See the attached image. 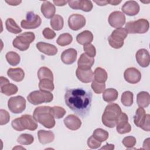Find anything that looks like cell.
Masks as SVG:
<instances>
[{
    "label": "cell",
    "instance_id": "7dc6e473",
    "mask_svg": "<svg viewBox=\"0 0 150 150\" xmlns=\"http://www.w3.org/2000/svg\"><path fill=\"white\" fill-rule=\"evenodd\" d=\"M42 33L44 38L47 39H52L56 36V33L49 28H45L42 32Z\"/></svg>",
    "mask_w": 150,
    "mask_h": 150
},
{
    "label": "cell",
    "instance_id": "ac0fdd59",
    "mask_svg": "<svg viewBox=\"0 0 150 150\" xmlns=\"http://www.w3.org/2000/svg\"><path fill=\"white\" fill-rule=\"evenodd\" d=\"M121 9L122 12L128 16H135L139 12V6L135 1H128L125 2Z\"/></svg>",
    "mask_w": 150,
    "mask_h": 150
},
{
    "label": "cell",
    "instance_id": "f907efd6",
    "mask_svg": "<svg viewBox=\"0 0 150 150\" xmlns=\"http://www.w3.org/2000/svg\"><path fill=\"white\" fill-rule=\"evenodd\" d=\"M114 149V145L113 144H106L104 146L101 148V149H108V150H112Z\"/></svg>",
    "mask_w": 150,
    "mask_h": 150
},
{
    "label": "cell",
    "instance_id": "4fadbf2b",
    "mask_svg": "<svg viewBox=\"0 0 150 150\" xmlns=\"http://www.w3.org/2000/svg\"><path fill=\"white\" fill-rule=\"evenodd\" d=\"M108 21L111 26L115 28H122L125 23V16L121 11H114L110 14Z\"/></svg>",
    "mask_w": 150,
    "mask_h": 150
},
{
    "label": "cell",
    "instance_id": "5b68a950",
    "mask_svg": "<svg viewBox=\"0 0 150 150\" xmlns=\"http://www.w3.org/2000/svg\"><path fill=\"white\" fill-rule=\"evenodd\" d=\"M35 39V34L32 32H26L17 36L13 40L12 45L16 49L21 51L28 49L30 43Z\"/></svg>",
    "mask_w": 150,
    "mask_h": 150
},
{
    "label": "cell",
    "instance_id": "2e32d148",
    "mask_svg": "<svg viewBox=\"0 0 150 150\" xmlns=\"http://www.w3.org/2000/svg\"><path fill=\"white\" fill-rule=\"evenodd\" d=\"M124 77L127 82L131 84H136L140 81L141 73L135 67H129L125 70Z\"/></svg>",
    "mask_w": 150,
    "mask_h": 150
},
{
    "label": "cell",
    "instance_id": "c3c4849f",
    "mask_svg": "<svg viewBox=\"0 0 150 150\" xmlns=\"http://www.w3.org/2000/svg\"><path fill=\"white\" fill-rule=\"evenodd\" d=\"M5 2L8 4L12 6H16L21 4L22 2L21 1H13V0H10V1H5Z\"/></svg>",
    "mask_w": 150,
    "mask_h": 150
},
{
    "label": "cell",
    "instance_id": "ab89813d",
    "mask_svg": "<svg viewBox=\"0 0 150 150\" xmlns=\"http://www.w3.org/2000/svg\"><path fill=\"white\" fill-rule=\"evenodd\" d=\"M34 141L33 137L28 134H22L17 139V142L21 145H30Z\"/></svg>",
    "mask_w": 150,
    "mask_h": 150
},
{
    "label": "cell",
    "instance_id": "d4e9b609",
    "mask_svg": "<svg viewBox=\"0 0 150 150\" xmlns=\"http://www.w3.org/2000/svg\"><path fill=\"white\" fill-rule=\"evenodd\" d=\"M40 10L43 16L47 19L52 18L55 15V6L49 1H44L41 5Z\"/></svg>",
    "mask_w": 150,
    "mask_h": 150
},
{
    "label": "cell",
    "instance_id": "7bdbcfd3",
    "mask_svg": "<svg viewBox=\"0 0 150 150\" xmlns=\"http://www.w3.org/2000/svg\"><path fill=\"white\" fill-rule=\"evenodd\" d=\"M122 142L125 147L127 148H131L135 145L137 140L136 138L133 136H127L124 138Z\"/></svg>",
    "mask_w": 150,
    "mask_h": 150
},
{
    "label": "cell",
    "instance_id": "bcb514c9",
    "mask_svg": "<svg viewBox=\"0 0 150 150\" xmlns=\"http://www.w3.org/2000/svg\"><path fill=\"white\" fill-rule=\"evenodd\" d=\"M101 145V142L96 139L93 135H91L87 139V145L91 149H97Z\"/></svg>",
    "mask_w": 150,
    "mask_h": 150
},
{
    "label": "cell",
    "instance_id": "681fc988",
    "mask_svg": "<svg viewBox=\"0 0 150 150\" xmlns=\"http://www.w3.org/2000/svg\"><path fill=\"white\" fill-rule=\"evenodd\" d=\"M53 3L58 6H64L67 3H68L67 1H53Z\"/></svg>",
    "mask_w": 150,
    "mask_h": 150
},
{
    "label": "cell",
    "instance_id": "603a6c76",
    "mask_svg": "<svg viewBox=\"0 0 150 150\" xmlns=\"http://www.w3.org/2000/svg\"><path fill=\"white\" fill-rule=\"evenodd\" d=\"M36 46L40 52L48 56H54L57 53V48L54 45L50 43L39 42L36 43Z\"/></svg>",
    "mask_w": 150,
    "mask_h": 150
},
{
    "label": "cell",
    "instance_id": "f546056e",
    "mask_svg": "<svg viewBox=\"0 0 150 150\" xmlns=\"http://www.w3.org/2000/svg\"><path fill=\"white\" fill-rule=\"evenodd\" d=\"M103 93V98L107 103H111L115 101L118 96L117 90L112 88L105 89Z\"/></svg>",
    "mask_w": 150,
    "mask_h": 150
},
{
    "label": "cell",
    "instance_id": "277c9868",
    "mask_svg": "<svg viewBox=\"0 0 150 150\" xmlns=\"http://www.w3.org/2000/svg\"><path fill=\"white\" fill-rule=\"evenodd\" d=\"M12 128L18 131L25 129L34 131L38 128V123L33 117L29 114H25L15 118L11 122Z\"/></svg>",
    "mask_w": 150,
    "mask_h": 150
},
{
    "label": "cell",
    "instance_id": "5bb4252c",
    "mask_svg": "<svg viewBox=\"0 0 150 150\" xmlns=\"http://www.w3.org/2000/svg\"><path fill=\"white\" fill-rule=\"evenodd\" d=\"M86 23V18L80 14H72L68 19L69 27L73 30H78L83 28Z\"/></svg>",
    "mask_w": 150,
    "mask_h": 150
},
{
    "label": "cell",
    "instance_id": "8fae6325",
    "mask_svg": "<svg viewBox=\"0 0 150 150\" xmlns=\"http://www.w3.org/2000/svg\"><path fill=\"white\" fill-rule=\"evenodd\" d=\"M41 23L42 19L40 17L33 12L30 11L26 13V19L21 21V25L23 29H31L38 28L41 25Z\"/></svg>",
    "mask_w": 150,
    "mask_h": 150
},
{
    "label": "cell",
    "instance_id": "ffe728a7",
    "mask_svg": "<svg viewBox=\"0 0 150 150\" xmlns=\"http://www.w3.org/2000/svg\"><path fill=\"white\" fill-rule=\"evenodd\" d=\"M63 122L66 127L72 131L77 130L81 125V121L80 118L74 114L67 115L64 119Z\"/></svg>",
    "mask_w": 150,
    "mask_h": 150
},
{
    "label": "cell",
    "instance_id": "8992f818",
    "mask_svg": "<svg viewBox=\"0 0 150 150\" xmlns=\"http://www.w3.org/2000/svg\"><path fill=\"white\" fill-rule=\"evenodd\" d=\"M128 33L127 30L124 28L115 29L108 38L109 45L114 49L121 48L124 45V40Z\"/></svg>",
    "mask_w": 150,
    "mask_h": 150
},
{
    "label": "cell",
    "instance_id": "e575fe53",
    "mask_svg": "<svg viewBox=\"0 0 150 150\" xmlns=\"http://www.w3.org/2000/svg\"><path fill=\"white\" fill-rule=\"evenodd\" d=\"M38 77L39 79H49L53 81V74L52 71L46 67H40L38 71Z\"/></svg>",
    "mask_w": 150,
    "mask_h": 150
},
{
    "label": "cell",
    "instance_id": "cb8c5ba5",
    "mask_svg": "<svg viewBox=\"0 0 150 150\" xmlns=\"http://www.w3.org/2000/svg\"><path fill=\"white\" fill-rule=\"evenodd\" d=\"M76 74L77 79L84 83L91 82L94 78V73L91 69L84 70L77 68L76 71Z\"/></svg>",
    "mask_w": 150,
    "mask_h": 150
},
{
    "label": "cell",
    "instance_id": "f6af8a7d",
    "mask_svg": "<svg viewBox=\"0 0 150 150\" xmlns=\"http://www.w3.org/2000/svg\"><path fill=\"white\" fill-rule=\"evenodd\" d=\"M0 125H5L9 121L10 115L9 112L3 109L0 110Z\"/></svg>",
    "mask_w": 150,
    "mask_h": 150
},
{
    "label": "cell",
    "instance_id": "9c48e42d",
    "mask_svg": "<svg viewBox=\"0 0 150 150\" xmlns=\"http://www.w3.org/2000/svg\"><path fill=\"white\" fill-rule=\"evenodd\" d=\"M149 114H146L145 110L143 107L138 108L134 116V124L146 131H149Z\"/></svg>",
    "mask_w": 150,
    "mask_h": 150
},
{
    "label": "cell",
    "instance_id": "7c38bea8",
    "mask_svg": "<svg viewBox=\"0 0 150 150\" xmlns=\"http://www.w3.org/2000/svg\"><path fill=\"white\" fill-rule=\"evenodd\" d=\"M128 117L127 115L121 112L119 115L116 122V129L118 133L124 134L128 133L131 130V125L128 123Z\"/></svg>",
    "mask_w": 150,
    "mask_h": 150
},
{
    "label": "cell",
    "instance_id": "6da1fadb",
    "mask_svg": "<svg viewBox=\"0 0 150 150\" xmlns=\"http://www.w3.org/2000/svg\"><path fill=\"white\" fill-rule=\"evenodd\" d=\"M64 101L70 109L84 118L90 111L92 93L90 90L81 88H69L65 93Z\"/></svg>",
    "mask_w": 150,
    "mask_h": 150
},
{
    "label": "cell",
    "instance_id": "f35d334b",
    "mask_svg": "<svg viewBox=\"0 0 150 150\" xmlns=\"http://www.w3.org/2000/svg\"><path fill=\"white\" fill-rule=\"evenodd\" d=\"M133 93L129 91H124L121 96V101L126 107H130L133 104Z\"/></svg>",
    "mask_w": 150,
    "mask_h": 150
},
{
    "label": "cell",
    "instance_id": "ee69618b",
    "mask_svg": "<svg viewBox=\"0 0 150 150\" xmlns=\"http://www.w3.org/2000/svg\"><path fill=\"white\" fill-rule=\"evenodd\" d=\"M83 50L85 52V53L91 57L94 58L96 55V49L94 46L91 43L84 45Z\"/></svg>",
    "mask_w": 150,
    "mask_h": 150
},
{
    "label": "cell",
    "instance_id": "d6986e66",
    "mask_svg": "<svg viewBox=\"0 0 150 150\" xmlns=\"http://www.w3.org/2000/svg\"><path fill=\"white\" fill-rule=\"evenodd\" d=\"M137 63L142 67H146L149 65L150 56L149 52L145 49L138 50L135 54Z\"/></svg>",
    "mask_w": 150,
    "mask_h": 150
},
{
    "label": "cell",
    "instance_id": "9a60e30c",
    "mask_svg": "<svg viewBox=\"0 0 150 150\" xmlns=\"http://www.w3.org/2000/svg\"><path fill=\"white\" fill-rule=\"evenodd\" d=\"M1 80V84H0V88H1V92L3 93L4 94L9 96L13 94H16L18 91V87L12 84L8 80V79L1 76L0 77Z\"/></svg>",
    "mask_w": 150,
    "mask_h": 150
},
{
    "label": "cell",
    "instance_id": "74e56055",
    "mask_svg": "<svg viewBox=\"0 0 150 150\" xmlns=\"http://www.w3.org/2000/svg\"><path fill=\"white\" fill-rule=\"evenodd\" d=\"M108 132L102 128H97L93 133V136L101 142L106 141L108 138Z\"/></svg>",
    "mask_w": 150,
    "mask_h": 150
},
{
    "label": "cell",
    "instance_id": "7a4b0ae2",
    "mask_svg": "<svg viewBox=\"0 0 150 150\" xmlns=\"http://www.w3.org/2000/svg\"><path fill=\"white\" fill-rule=\"evenodd\" d=\"M50 108L49 106L38 107L33 114V117L37 122L49 129L53 128L56 124L54 118L50 112Z\"/></svg>",
    "mask_w": 150,
    "mask_h": 150
},
{
    "label": "cell",
    "instance_id": "d590c367",
    "mask_svg": "<svg viewBox=\"0 0 150 150\" xmlns=\"http://www.w3.org/2000/svg\"><path fill=\"white\" fill-rule=\"evenodd\" d=\"M5 57L8 63L11 66H16L21 61L20 56L17 53L13 51L8 52L6 54Z\"/></svg>",
    "mask_w": 150,
    "mask_h": 150
},
{
    "label": "cell",
    "instance_id": "ba28073f",
    "mask_svg": "<svg viewBox=\"0 0 150 150\" xmlns=\"http://www.w3.org/2000/svg\"><path fill=\"white\" fill-rule=\"evenodd\" d=\"M149 22L145 19H139L125 24V29L128 33H145L149 30Z\"/></svg>",
    "mask_w": 150,
    "mask_h": 150
},
{
    "label": "cell",
    "instance_id": "1f68e13d",
    "mask_svg": "<svg viewBox=\"0 0 150 150\" xmlns=\"http://www.w3.org/2000/svg\"><path fill=\"white\" fill-rule=\"evenodd\" d=\"M52 28L55 30H60L63 28L64 20L60 15H55L50 21Z\"/></svg>",
    "mask_w": 150,
    "mask_h": 150
},
{
    "label": "cell",
    "instance_id": "8d00e7d4",
    "mask_svg": "<svg viewBox=\"0 0 150 150\" xmlns=\"http://www.w3.org/2000/svg\"><path fill=\"white\" fill-rule=\"evenodd\" d=\"M73 40L72 36L68 33H64L61 34L57 38L56 42L61 46H64L70 45Z\"/></svg>",
    "mask_w": 150,
    "mask_h": 150
},
{
    "label": "cell",
    "instance_id": "4316f807",
    "mask_svg": "<svg viewBox=\"0 0 150 150\" xmlns=\"http://www.w3.org/2000/svg\"><path fill=\"white\" fill-rule=\"evenodd\" d=\"M39 142L42 144H46L53 142L54 139V134L50 131L40 129L38 132Z\"/></svg>",
    "mask_w": 150,
    "mask_h": 150
},
{
    "label": "cell",
    "instance_id": "60d3db41",
    "mask_svg": "<svg viewBox=\"0 0 150 150\" xmlns=\"http://www.w3.org/2000/svg\"><path fill=\"white\" fill-rule=\"evenodd\" d=\"M50 112L54 118L60 119L66 114V110L62 107L54 106L50 108Z\"/></svg>",
    "mask_w": 150,
    "mask_h": 150
},
{
    "label": "cell",
    "instance_id": "52a82bcc",
    "mask_svg": "<svg viewBox=\"0 0 150 150\" xmlns=\"http://www.w3.org/2000/svg\"><path fill=\"white\" fill-rule=\"evenodd\" d=\"M28 101L33 105H38L44 103H50L53 99V95L50 92L35 90L28 96Z\"/></svg>",
    "mask_w": 150,
    "mask_h": 150
},
{
    "label": "cell",
    "instance_id": "44dd1931",
    "mask_svg": "<svg viewBox=\"0 0 150 150\" xmlns=\"http://www.w3.org/2000/svg\"><path fill=\"white\" fill-rule=\"evenodd\" d=\"M94 63V59L88 56L86 53H82L77 62L78 68L80 70H89Z\"/></svg>",
    "mask_w": 150,
    "mask_h": 150
},
{
    "label": "cell",
    "instance_id": "3957f363",
    "mask_svg": "<svg viewBox=\"0 0 150 150\" xmlns=\"http://www.w3.org/2000/svg\"><path fill=\"white\" fill-rule=\"evenodd\" d=\"M122 111L118 104L111 103L108 104L102 115V122L107 127L114 128L119 115Z\"/></svg>",
    "mask_w": 150,
    "mask_h": 150
},
{
    "label": "cell",
    "instance_id": "30bf717a",
    "mask_svg": "<svg viewBox=\"0 0 150 150\" xmlns=\"http://www.w3.org/2000/svg\"><path fill=\"white\" fill-rule=\"evenodd\" d=\"M8 107L13 113H21L25 110L26 100L21 96L12 97L8 100Z\"/></svg>",
    "mask_w": 150,
    "mask_h": 150
},
{
    "label": "cell",
    "instance_id": "836d02e7",
    "mask_svg": "<svg viewBox=\"0 0 150 150\" xmlns=\"http://www.w3.org/2000/svg\"><path fill=\"white\" fill-rule=\"evenodd\" d=\"M39 88L40 90L43 91H52L54 88L53 80L49 79L40 80L39 83Z\"/></svg>",
    "mask_w": 150,
    "mask_h": 150
},
{
    "label": "cell",
    "instance_id": "4dcf8cb0",
    "mask_svg": "<svg viewBox=\"0 0 150 150\" xmlns=\"http://www.w3.org/2000/svg\"><path fill=\"white\" fill-rule=\"evenodd\" d=\"M93 80L98 83H105L107 80V71L101 67H97L94 72Z\"/></svg>",
    "mask_w": 150,
    "mask_h": 150
},
{
    "label": "cell",
    "instance_id": "816d5d0a",
    "mask_svg": "<svg viewBox=\"0 0 150 150\" xmlns=\"http://www.w3.org/2000/svg\"><path fill=\"white\" fill-rule=\"evenodd\" d=\"M94 2L95 3H96L99 6H105L107 4H108V1H94Z\"/></svg>",
    "mask_w": 150,
    "mask_h": 150
},
{
    "label": "cell",
    "instance_id": "484cf974",
    "mask_svg": "<svg viewBox=\"0 0 150 150\" xmlns=\"http://www.w3.org/2000/svg\"><path fill=\"white\" fill-rule=\"evenodd\" d=\"M7 74L10 79L16 82L22 81L25 77L24 71L19 67L9 68L8 70Z\"/></svg>",
    "mask_w": 150,
    "mask_h": 150
},
{
    "label": "cell",
    "instance_id": "e0dca14e",
    "mask_svg": "<svg viewBox=\"0 0 150 150\" xmlns=\"http://www.w3.org/2000/svg\"><path fill=\"white\" fill-rule=\"evenodd\" d=\"M69 6L73 9H81L83 11L88 12L93 9V4L91 1L75 0L69 1Z\"/></svg>",
    "mask_w": 150,
    "mask_h": 150
},
{
    "label": "cell",
    "instance_id": "b9f144b4",
    "mask_svg": "<svg viewBox=\"0 0 150 150\" xmlns=\"http://www.w3.org/2000/svg\"><path fill=\"white\" fill-rule=\"evenodd\" d=\"M91 86L94 92L96 94H100L103 93L105 89V83H98L94 80Z\"/></svg>",
    "mask_w": 150,
    "mask_h": 150
},
{
    "label": "cell",
    "instance_id": "f5cc1de1",
    "mask_svg": "<svg viewBox=\"0 0 150 150\" xmlns=\"http://www.w3.org/2000/svg\"><path fill=\"white\" fill-rule=\"evenodd\" d=\"M108 1V4L112 5H117L121 3V1H114V0H111V1Z\"/></svg>",
    "mask_w": 150,
    "mask_h": 150
},
{
    "label": "cell",
    "instance_id": "f1b7e54d",
    "mask_svg": "<svg viewBox=\"0 0 150 150\" xmlns=\"http://www.w3.org/2000/svg\"><path fill=\"white\" fill-rule=\"evenodd\" d=\"M137 103L139 107H147L150 103L149 94L146 91H141L137 96Z\"/></svg>",
    "mask_w": 150,
    "mask_h": 150
},
{
    "label": "cell",
    "instance_id": "d6a6232c",
    "mask_svg": "<svg viewBox=\"0 0 150 150\" xmlns=\"http://www.w3.org/2000/svg\"><path fill=\"white\" fill-rule=\"evenodd\" d=\"M5 26L7 30L11 33L18 34L22 32L21 28L17 25L12 18H8L5 22Z\"/></svg>",
    "mask_w": 150,
    "mask_h": 150
},
{
    "label": "cell",
    "instance_id": "7402d4cb",
    "mask_svg": "<svg viewBox=\"0 0 150 150\" xmlns=\"http://www.w3.org/2000/svg\"><path fill=\"white\" fill-rule=\"evenodd\" d=\"M77 56V52L73 48H69L64 50L61 54V60L66 64H71L74 63Z\"/></svg>",
    "mask_w": 150,
    "mask_h": 150
},
{
    "label": "cell",
    "instance_id": "83f0119b",
    "mask_svg": "<svg viewBox=\"0 0 150 150\" xmlns=\"http://www.w3.org/2000/svg\"><path fill=\"white\" fill-rule=\"evenodd\" d=\"M93 40V33L89 30H84L77 35L76 36L77 42L81 45L90 44Z\"/></svg>",
    "mask_w": 150,
    "mask_h": 150
}]
</instances>
